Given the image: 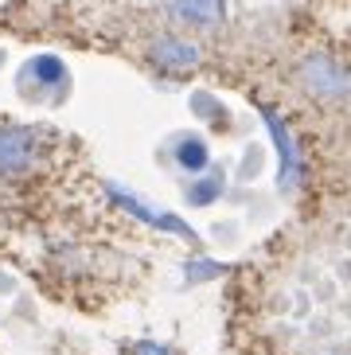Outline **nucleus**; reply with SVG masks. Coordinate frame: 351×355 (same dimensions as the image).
Instances as JSON below:
<instances>
[{"label":"nucleus","instance_id":"nucleus-1","mask_svg":"<svg viewBox=\"0 0 351 355\" xmlns=\"http://www.w3.org/2000/svg\"><path fill=\"white\" fill-rule=\"evenodd\" d=\"M16 86H20V94L31 98V102H51V98H59L67 90V67L55 55H35V59H28L20 67Z\"/></svg>","mask_w":351,"mask_h":355},{"label":"nucleus","instance_id":"nucleus-2","mask_svg":"<svg viewBox=\"0 0 351 355\" xmlns=\"http://www.w3.org/2000/svg\"><path fill=\"white\" fill-rule=\"evenodd\" d=\"M35 160V133L16 125H0V172L16 176L24 168H31Z\"/></svg>","mask_w":351,"mask_h":355},{"label":"nucleus","instance_id":"nucleus-3","mask_svg":"<svg viewBox=\"0 0 351 355\" xmlns=\"http://www.w3.org/2000/svg\"><path fill=\"white\" fill-rule=\"evenodd\" d=\"M262 117H266V125L273 129V141H277V148H281V184H285V188H293V184H297V176H300V157H297V148H293V137H289L285 121H281L273 110H266V105H262Z\"/></svg>","mask_w":351,"mask_h":355},{"label":"nucleus","instance_id":"nucleus-4","mask_svg":"<svg viewBox=\"0 0 351 355\" xmlns=\"http://www.w3.org/2000/svg\"><path fill=\"white\" fill-rule=\"evenodd\" d=\"M172 12L196 28H215L223 20V0H172Z\"/></svg>","mask_w":351,"mask_h":355},{"label":"nucleus","instance_id":"nucleus-5","mask_svg":"<svg viewBox=\"0 0 351 355\" xmlns=\"http://www.w3.org/2000/svg\"><path fill=\"white\" fill-rule=\"evenodd\" d=\"M153 55H156V63L160 67H172V71H184V67L199 63V51L191 47V43H184V40H160L153 47Z\"/></svg>","mask_w":351,"mask_h":355},{"label":"nucleus","instance_id":"nucleus-6","mask_svg":"<svg viewBox=\"0 0 351 355\" xmlns=\"http://www.w3.org/2000/svg\"><path fill=\"white\" fill-rule=\"evenodd\" d=\"M172 157L180 168H187V172H207V145L199 141V137H180L172 148Z\"/></svg>","mask_w":351,"mask_h":355},{"label":"nucleus","instance_id":"nucleus-7","mask_svg":"<svg viewBox=\"0 0 351 355\" xmlns=\"http://www.w3.org/2000/svg\"><path fill=\"white\" fill-rule=\"evenodd\" d=\"M219 191H223V172L207 168V180H199L196 188H191V199H196V203H215Z\"/></svg>","mask_w":351,"mask_h":355},{"label":"nucleus","instance_id":"nucleus-8","mask_svg":"<svg viewBox=\"0 0 351 355\" xmlns=\"http://www.w3.org/2000/svg\"><path fill=\"white\" fill-rule=\"evenodd\" d=\"M137 355H164V347H156V344H141V347H137Z\"/></svg>","mask_w":351,"mask_h":355}]
</instances>
